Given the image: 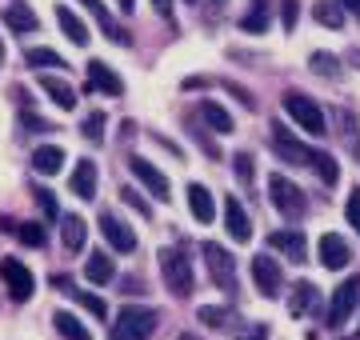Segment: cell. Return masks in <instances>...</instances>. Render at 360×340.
I'll return each instance as SVG.
<instances>
[{
    "label": "cell",
    "instance_id": "obj_18",
    "mask_svg": "<svg viewBox=\"0 0 360 340\" xmlns=\"http://www.w3.org/2000/svg\"><path fill=\"white\" fill-rule=\"evenodd\" d=\"M188 209L200 224H212L217 221V204H212V192H208L205 184H188Z\"/></svg>",
    "mask_w": 360,
    "mask_h": 340
},
{
    "label": "cell",
    "instance_id": "obj_2",
    "mask_svg": "<svg viewBox=\"0 0 360 340\" xmlns=\"http://www.w3.org/2000/svg\"><path fill=\"white\" fill-rule=\"evenodd\" d=\"M156 308H144V304H129L124 313L116 316L112 325V336L108 340H148L156 332Z\"/></svg>",
    "mask_w": 360,
    "mask_h": 340
},
{
    "label": "cell",
    "instance_id": "obj_48",
    "mask_svg": "<svg viewBox=\"0 0 360 340\" xmlns=\"http://www.w3.org/2000/svg\"><path fill=\"white\" fill-rule=\"evenodd\" d=\"M188 4H193V0H188Z\"/></svg>",
    "mask_w": 360,
    "mask_h": 340
},
{
    "label": "cell",
    "instance_id": "obj_39",
    "mask_svg": "<svg viewBox=\"0 0 360 340\" xmlns=\"http://www.w3.org/2000/svg\"><path fill=\"white\" fill-rule=\"evenodd\" d=\"M200 320H205V325H212V328H220L224 320H229V308H217V304H205V308H200Z\"/></svg>",
    "mask_w": 360,
    "mask_h": 340
},
{
    "label": "cell",
    "instance_id": "obj_38",
    "mask_svg": "<svg viewBox=\"0 0 360 340\" xmlns=\"http://www.w3.org/2000/svg\"><path fill=\"white\" fill-rule=\"evenodd\" d=\"M37 200H40V209H44V216H49V221H60V209H56V197H52L49 188H37Z\"/></svg>",
    "mask_w": 360,
    "mask_h": 340
},
{
    "label": "cell",
    "instance_id": "obj_26",
    "mask_svg": "<svg viewBox=\"0 0 360 340\" xmlns=\"http://www.w3.org/2000/svg\"><path fill=\"white\" fill-rule=\"evenodd\" d=\"M4 25L16 28V32H32V28H37V13H32L28 4H8V8H4Z\"/></svg>",
    "mask_w": 360,
    "mask_h": 340
},
{
    "label": "cell",
    "instance_id": "obj_12",
    "mask_svg": "<svg viewBox=\"0 0 360 340\" xmlns=\"http://www.w3.org/2000/svg\"><path fill=\"white\" fill-rule=\"evenodd\" d=\"M352 261V249H348V240L345 236H336V233H324L321 236V264L324 268H345V264Z\"/></svg>",
    "mask_w": 360,
    "mask_h": 340
},
{
    "label": "cell",
    "instance_id": "obj_24",
    "mask_svg": "<svg viewBox=\"0 0 360 340\" xmlns=\"http://www.w3.org/2000/svg\"><path fill=\"white\" fill-rule=\"evenodd\" d=\"M84 276H89L92 285H108V280L116 276L112 256H108V252H92L89 261H84Z\"/></svg>",
    "mask_w": 360,
    "mask_h": 340
},
{
    "label": "cell",
    "instance_id": "obj_7",
    "mask_svg": "<svg viewBox=\"0 0 360 340\" xmlns=\"http://www.w3.org/2000/svg\"><path fill=\"white\" fill-rule=\"evenodd\" d=\"M272 148H276V157H284V164H309L312 169V152L309 144H300L292 132H284V124H272Z\"/></svg>",
    "mask_w": 360,
    "mask_h": 340
},
{
    "label": "cell",
    "instance_id": "obj_1",
    "mask_svg": "<svg viewBox=\"0 0 360 340\" xmlns=\"http://www.w3.org/2000/svg\"><path fill=\"white\" fill-rule=\"evenodd\" d=\"M160 276H165V285L172 296H188L193 292V261H188V252L184 249H160Z\"/></svg>",
    "mask_w": 360,
    "mask_h": 340
},
{
    "label": "cell",
    "instance_id": "obj_11",
    "mask_svg": "<svg viewBox=\"0 0 360 340\" xmlns=\"http://www.w3.org/2000/svg\"><path fill=\"white\" fill-rule=\"evenodd\" d=\"M252 280L264 296H281V264L272 256H252Z\"/></svg>",
    "mask_w": 360,
    "mask_h": 340
},
{
    "label": "cell",
    "instance_id": "obj_14",
    "mask_svg": "<svg viewBox=\"0 0 360 340\" xmlns=\"http://www.w3.org/2000/svg\"><path fill=\"white\" fill-rule=\"evenodd\" d=\"M224 228H229L232 240H252V221H248L245 204H240L236 197L224 200Z\"/></svg>",
    "mask_w": 360,
    "mask_h": 340
},
{
    "label": "cell",
    "instance_id": "obj_45",
    "mask_svg": "<svg viewBox=\"0 0 360 340\" xmlns=\"http://www.w3.org/2000/svg\"><path fill=\"white\" fill-rule=\"evenodd\" d=\"M116 4H120V13H132L136 8V0H116Z\"/></svg>",
    "mask_w": 360,
    "mask_h": 340
},
{
    "label": "cell",
    "instance_id": "obj_19",
    "mask_svg": "<svg viewBox=\"0 0 360 340\" xmlns=\"http://www.w3.org/2000/svg\"><path fill=\"white\" fill-rule=\"evenodd\" d=\"M56 25H60V32H65L72 44H89V28H84V20H80L68 4H56Z\"/></svg>",
    "mask_w": 360,
    "mask_h": 340
},
{
    "label": "cell",
    "instance_id": "obj_46",
    "mask_svg": "<svg viewBox=\"0 0 360 340\" xmlns=\"http://www.w3.org/2000/svg\"><path fill=\"white\" fill-rule=\"evenodd\" d=\"M0 60H4V40H0Z\"/></svg>",
    "mask_w": 360,
    "mask_h": 340
},
{
    "label": "cell",
    "instance_id": "obj_44",
    "mask_svg": "<svg viewBox=\"0 0 360 340\" xmlns=\"http://www.w3.org/2000/svg\"><path fill=\"white\" fill-rule=\"evenodd\" d=\"M336 4H340V8H348V13H356V16H360V0H336Z\"/></svg>",
    "mask_w": 360,
    "mask_h": 340
},
{
    "label": "cell",
    "instance_id": "obj_3",
    "mask_svg": "<svg viewBox=\"0 0 360 340\" xmlns=\"http://www.w3.org/2000/svg\"><path fill=\"white\" fill-rule=\"evenodd\" d=\"M269 197H272V209L281 212V216H288V221H300L304 212H309V200H304V192L296 188L288 176H269Z\"/></svg>",
    "mask_w": 360,
    "mask_h": 340
},
{
    "label": "cell",
    "instance_id": "obj_25",
    "mask_svg": "<svg viewBox=\"0 0 360 340\" xmlns=\"http://www.w3.org/2000/svg\"><path fill=\"white\" fill-rule=\"evenodd\" d=\"M40 89L49 92V96H52V105H60L65 112H68V108H77V92L68 89V84H65L60 77H40Z\"/></svg>",
    "mask_w": 360,
    "mask_h": 340
},
{
    "label": "cell",
    "instance_id": "obj_31",
    "mask_svg": "<svg viewBox=\"0 0 360 340\" xmlns=\"http://www.w3.org/2000/svg\"><path fill=\"white\" fill-rule=\"evenodd\" d=\"M309 68H312V72H321V77H328V80L340 77V60H336V56H328V53H312L309 56Z\"/></svg>",
    "mask_w": 360,
    "mask_h": 340
},
{
    "label": "cell",
    "instance_id": "obj_41",
    "mask_svg": "<svg viewBox=\"0 0 360 340\" xmlns=\"http://www.w3.org/2000/svg\"><path fill=\"white\" fill-rule=\"evenodd\" d=\"M120 197L129 200V204H132L136 212H141V216H153V209H148V204L141 200V192H136V188H120Z\"/></svg>",
    "mask_w": 360,
    "mask_h": 340
},
{
    "label": "cell",
    "instance_id": "obj_36",
    "mask_svg": "<svg viewBox=\"0 0 360 340\" xmlns=\"http://www.w3.org/2000/svg\"><path fill=\"white\" fill-rule=\"evenodd\" d=\"M77 301L84 304V308H89L92 316H96V320H104V316H108V304H104L101 296H92V292H77Z\"/></svg>",
    "mask_w": 360,
    "mask_h": 340
},
{
    "label": "cell",
    "instance_id": "obj_28",
    "mask_svg": "<svg viewBox=\"0 0 360 340\" xmlns=\"http://www.w3.org/2000/svg\"><path fill=\"white\" fill-rule=\"evenodd\" d=\"M312 304H321V296H316V285H309V280H300V285L292 288V316L312 313Z\"/></svg>",
    "mask_w": 360,
    "mask_h": 340
},
{
    "label": "cell",
    "instance_id": "obj_27",
    "mask_svg": "<svg viewBox=\"0 0 360 340\" xmlns=\"http://www.w3.org/2000/svg\"><path fill=\"white\" fill-rule=\"evenodd\" d=\"M52 325H56V332H60L65 340H92V332L80 325L72 313H56V316H52Z\"/></svg>",
    "mask_w": 360,
    "mask_h": 340
},
{
    "label": "cell",
    "instance_id": "obj_20",
    "mask_svg": "<svg viewBox=\"0 0 360 340\" xmlns=\"http://www.w3.org/2000/svg\"><path fill=\"white\" fill-rule=\"evenodd\" d=\"M60 164H65V148H60V144H40L37 152H32V169H37L40 176L60 172Z\"/></svg>",
    "mask_w": 360,
    "mask_h": 340
},
{
    "label": "cell",
    "instance_id": "obj_35",
    "mask_svg": "<svg viewBox=\"0 0 360 340\" xmlns=\"http://www.w3.org/2000/svg\"><path fill=\"white\" fill-rule=\"evenodd\" d=\"M232 164H236V176H240V181L252 184V176H257V164H252V157H248V152H236V157H232Z\"/></svg>",
    "mask_w": 360,
    "mask_h": 340
},
{
    "label": "cell",
    "instance_id": "obj_30",
    "mask_svg": "<svg viewBox=\"0 0 360 340\" xmlns=\"http://www.w3.org/2000/svg\"><path fill=\"white\" fill-rule=\"evenodd\" d=\"M28 68H60V72H65V56L60 53H52V48H28Z\"/></svg>",
    "mask_w": 360,
    "mask_h": 340
},
{
    "label": "cell",
    "instance_id": "obj_17",
    "mask_svg": "<svg viewBox=\"0 0 360 340\" xmlns=\"http://www.w3.org/2000/svg\"><path fill=\"white\" fill-rule=\"evenodd\" d=\"M80 4H84V8H89V13H92V16H96V25H101V28H104V37L112 40V44H129V40H132V37H129V32H124V28L116 25L112 16H108V8H104L101 0H80Z\"/></svg>",
    "mask_w": 360,
    "mask_h": 340
},
{
    "label": "cell",
    "instance_id": "obj_21",
    "mask_svg": "<svg viewBox=\"0 0 360 340\" xmlns=\"http://www.w3.org/2000/svg\"><path fill=\"white\" fill-rule=\"evenodd\" d=\"M84 236H89V224L80 221V216H60V240H65V249L68 252H80L84 249Z\"/></svg>",
    "mask_w": 360,
    "mask_h": 340
},
{
    "label": "cell",
    "instance_id": "obj_16",
    "mask_svg": "<svg viewBox=\"0 0 360 340\" xmlns=\"http://www.w3.org/2000/svg\"><path fill=\"white\" fill-rule=\"evenodd\" d=\"M96 176H101V172H96V164H92V160H77L68 188H72L80 200H92V197H96Z\"/></svg>",
    "mask_w": 360,
    "mask_h": 340
},
{
    "label": "cell",
    "instance_id": "obj_15",
    "mask_svg": "<svg viewBox=\"0 0 360 340\" xmlns=\"http://www.w3.org/2000/svg\"><path fill=\"white\" fill-rule=\"evenodd\" d=\"M89 89L104 92V96H120L124 92V80L116 77L104 60H89Z\"/></svg>",
    "mask_w": 360,
    "mask_h": 340
},
{
    "label": "cell",
    "instance_id": "obj_8",
    "mask_svg": "<svg viewBox=\"0 0 360 340\" xmlns=\"http://www.w3.org/2000/svg\"><path fill=\"white\" fill-rule=\"evenodd\" d=\"M356 304H360V280L352 276V280H345V285L333 292V308H328V325L340 328L348 320V316L356 313Z\"/></svg>",
    "mask_w": 360,
    "mask_h": 340
},
{
    "label": "cell",
    "instance_id": "obj_5",
    "mask_svg": "<svg viewBox=\"0 0 360 340\" xmlns=\"http://www.w3.org/2000/svg\"><path fill=\"white\" fill-rule=\"evenodd\" d=\"M205 261H208L212 280H217L224 292H232V288H236V261H232V252L220 249L217 240H205Z\"/></svg>",
    "mask_w": 360,
    "mask_h": 340
},
{
    "label": "cell",
    "instance_id": "obj_34",
    "mask_svg": "<svg viewBox=\"0 0 360 340\" xmlns=\"http://www.w3.org/2000/svg\"><path fill=\"white\" fill-rule=\"evenodd\" d=\"M80 132H84L92 144H101V140H104V112H92V117L80 124Z\"/></svg>",
    "mask_w": 360,
    "mask_h": 340
},
{
    "label": "cell",
    "instance_id": "obj_32",
    "mask_svg": "<svg viewBox=\"0 0 360 340\" xmlns=\"http://www.w3.org/2000/svg\"><path fill=\"white\" fill-rule=\"evenodd\" d=\"M312 169L321 172L324 184H336V181H340V169H336V160L328 157V152H316V157H312Z\"/></svg>",
    "mask_w": 360,
    "mask_h": 340
},
{
    "label": "cell",
    "instance_id": "obj_13",
    "mask_svg": "<svg viewBox=\"0 0 360 340\" xmlns=\"http://www.w3.org/2000/svg\"><path fill=\"white\" fill-rule=\"evenodd\" d=\"M101 233H104V240H108L116 252H132V249H136V233H132L129 224L116 221L112 212H104V216H101Z\"/></svg>",
    "mask_w": 360,
    "mask_h": 340
},
{
    "label": "cell",
    "instance_id": "obj_9",
    "mask_svg": "<svg viewBox=\"0 0 360 340\" xmlns=\"http://www.w3.org/2000/svg\"><path fill=\"white\" fill-rule=\"evenodd\" d=\"M129 169H132V176H136V181H141L156 200H168V176L156 169V164H148L144 157H129Z\"/></svg>",
    "mask_w": 360,
    "mask_h": 340
},
{
    "label": "cell",
    "instance_id": "obj_4",
    "mask_svg": "<svg viewBox=\"0 0 360 340\" xmlns=\"http://www.w3.org/2000/svg\"><path fill=\"white\" fill-rule=\"evenodd\" d=\"M284 112H288L304 132H312V136H324V129H328L321 105H316L312 96H304V92H284Z\"/></svg>",
    "mask_w": 360,
    "mask_h": 340
},
{
    "label": "cell",
    "instance_id": "obj_22",
    "mask_svg": "<svg viewBox=\"0 0 360 340\" xmlns=\"http://www.w3.org/2000/svg\"><path fill=\"white\" fill-rule=\"evenodd\" d=\"M269 25H272V0H252V8L245 13L240 28H245V32H252V37H260Z\"/></svg>",
    "mask_w": 360,
    "mask_h": 340
},
{
    "label": "cell",
    "instance_id": "obj_6",
    "mask_svg": "<svg viewBox=\"0 0 360 340\" xmlns=\"http://www.w3.org/2000/svg\"><path fill=\"white\" fill-rule=\"evenodd\" d=\"M0 280L8 285V296H13V301H28V296L37 292V280H32V273H28V268L16 261V256H4V261H0Z\"/></svg>",
    "mask_w": 360,
    "mask_h": 340
},
{
    "label": "cell",
    "instance_id": "obj_40",
    "mask_svg": "<svg viewBox=\"0 0 360 340\" xmlns=\"http://www.w3.org/2000/svg\"><path fill=\"white\" fill-rule=\"evenodd\" d=\"M296 13H300V0H281V20H284V28H296Z\"/></svg>",
    "mask_w": 360,
    "mask_h": 340
},
{
    "label": "cell",
    "instance_id": "obj_43",
    "mask_svg": "<svg viewBox=\"0 0 360 340\" xmlns=\"http://www.w3.org/2000/svg\"><path fill=\"white\" fill-rule=\"evenodd\" d=\"M153 8L165 16V20H172V0H153Z\"/></svg>",
    "mask_w": 360,
    "mask_h": 340
},
{
    "label": "cell",
    "instance_id": "obj_47",
    "mask_svg": "<svg viewBox=\"0 0 360 340\" xmlns=\"http://www.w3.org/2000/svg\"><path fill=\"white\" fill-rule=\"evenodd\" d=\"M180 340H196V336H188V332H184V336H180Z\"/></svg>",
    "mask_w": 360,
    "mask_h": 340
},
{
    "label": "cell",
    "instance_id": "obj_23",
    "mask_svg": "<svg viewBox=\"0 0 360 340\" xmlns=\"http://www.w3.org/2000/svg\"><path fill=\"white\" fill-rule=\"evenodd\" d=\"M196 112H200V120H205L208 129H217L220 136L236 129V124H232V117H229V108H220L217 100H200V108H196Z\"/></svg>",
    "mask_w": 360,
    "mask_h": 340
},
{
    "label": "cell",
    "instance_id": "obj_42",
    "mask_svg": "<svg viewBox=\"0 0 360 340\" xmlns=\"http://www.w3.org/2000/svg\"><path fill=\"white\" fill-rule=\"evenodd\" d=\"M240 340H269V328H264V325L248 328V332H245V336H240Z\"/></svg>",
    "mask_w": 360,
    "mask_h": 340
},
{
    "label": "cell",
    "instance_id": "obj_10",
    "mask_svg": "<svg viewBox=\"0 0 360 340\" xmlns=\"http://www.w3.org/2000/svg\"><path fill=\"white\" fill-rule=\"evenodd\" d=\"M269 244L276 252H284L292 264H304L309 261V244H304V233H296V228H281V233L269 236Z\"/></svg>",
    "mask_w": 360,
    "mask_h": 340
},
{
    "label": "cell",
    "instance_id": "obj_29",
    "mask_svg": "<svg viewBox=\"0 0 360 340\" xmlns=\"http://www.w3.org/2000/svg\"><path fill=\"white\" fill-rule=\"evenodd\" d=\"M312 16H316V25H324V28H340L345 25V8H340L336 0H321V4L312 8Z\"/></svg>",
    "mask_w": 360,
    "mask_h": 340
},
{
    "label": "cell",
    "instance_id": "obj_33",
    "mask_svg": "<svg viewBox=\"0 0 360 340\" xmlns=\"http://www.w3.org/2000/svg\"><path fill=\"white\" fill-rule=\"evenodd\" d=\"M16 236H20V244H28V249H40V244H44V228H40V224H20Z\"/></svg>",
    "mask_w": 360,
    "mask_h": 340
},
{
    "label": "cell",
    "instance_id": "obj_37",
    "mask_svg": "<svg viewBox=\"0 0 360 340\" xmlns=\"http://www.w3.org/2000/svg\"><path fill=\"white\" fill-rule=\"evenodd\" d=\"M345 216H348V224H352V228H356V233H360V188H352V192H348Z\"/></svg>",
    "mask_w": 360,
    "mask_h": 340
}]
</instances>
